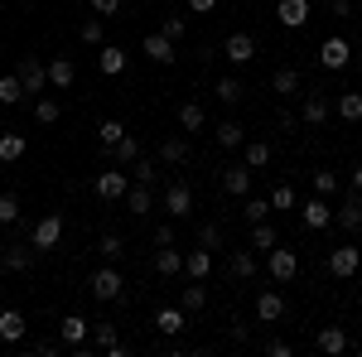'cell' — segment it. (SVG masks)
Instances as JSON below:
<instances>
[{"label":"cell","instance_id":"obj_21","mask_svg":"<svg viewBox=\"0 0 362 357\" xmlns=\"http://www.w3.org/2000/svg\"><path fill=\"white\" fill-rule=\"evenodd\" d=\"M223 193H232V198H247L251 193V169L247 165H232V169H223Z\"/></svg>","mask_w":362,"mask_h":357},{"label":"cell","instance_id":"obj_17","mask_svg":"<svg viewBox=\"0 0 362 357\" xmlns=\"http://www.w3.org/2000/svg\"><path fill=\"white\" fill-rule=\"evenodd\" d=\"M309 15H314V10H309V0H280V5H276V20L285 29H305Z\"/></svg>","mask_w":362,"mask_h":357},{"label":"cell","instance_id":"obj_59","mask_svg":"<svg viewBox=\"0 0 362 357\" xmlns=\"http://www.w3.org/2000/svg\"><path fill=\"white\" fill-rule=\"evenodd\" d=\"M213 5H218V0H189V10H198V15H208Z\"/></svg>","mask_w":362,"mask_h":357},{"label":"cell","instance_id":"obj_58","mask_svg":"<svg viewBox=\"0 0 362 357\" xmlns=\"http://www.w3.org/2000/svg\"><path fill=\"white\" fill-rule=\"evenodd\" d=\"M348 184H353V193H362V165H358V169H348Z\"/></svg>","mask_w":362,"mask_h":357},{"label":"cell","instance_id":"obj_37","mask_svg":"<svg viewBox=\"0 0 362 357\" xmlns=\"http://www.w3.org/2000/svg\"><path fill=\"white\" fill-rule=\"evenodd\" d=\"M29 111H34V121H39V126H54L58 116H63V107H58L54 97H34V107H29Z\"/></svg>","mask_w":362,"mask_h":357},{"label":"cell","instance_id":"obj_32","mask_svg":"<svg viewBox=\"0 0 362 357\" xmlns=\"http://www.w3.org/2000/svg\"><path fill=\"white\" fill-rule=\"evenodd\" d=\"M140 150H145V145H140V140H136V136H131V131H126V136L116 140V150H112V160H116V165H121V169H126V165H136V160H140Z\"/></svg>","mask_w":362,"mask_h":357},{"label":"cell","instance_id":"obj_48","mask_svg":"<svg viewBox=\"0 0 362 357\" xmlns=\"http://www.w3.org/2000/svg\"><path fill=\"white\" fill-rule=\"evenodd\" d=\"M242 213H247V222H266L271 218V198H247Z\"/></svg>","mask_w":362,"mask_h":357},{"label":"cell","instance_id":"obj_45","mask_svg":"<svg viewBox=\"0 0 362 357\" xmlns=\"http://www.w3.org/2000/svg\"><path fill=\"white\" fill-rule=\"evenodd\" d=\"M242 97H247V87L237 83V78H223V83H218V102H227V107H237Z\"/></svg>","mask_w":362,"mask_h":357},{"label":"cell","instance_id":"obj_8","mask_svg":"<svg viewBox=\"0 0 362 357\" xmlns=\"http://www.w3.org/2000/svg\"><path fill=\"white\" fill-rule=\"evenodd\" d=\"M58 237H63V218H58V213H49V218L34 222V232H29V247H34V251H54V247H58Z\"/></svg>","mask_w":362,"mask_h":357},{"label":"cell","instance_id":"obj_50","mask_svg":"<svg viewBox=\"0 0 362 357\" xmlns=\"http://www.w3.org/2000/svg\"><path fill=\"white\" fill-rule=\"evenodd\" d=\"M285 208H295V189L290 184H276L271 189V213H285Z\"/></svg>","mask_w":362,"mask_h":357},{"label":"cell","instance_id":"obj_57","mask_svg":"<svg viewBox=\"0 0 362 357\" xmlns=\"http://www.w3.org/2000/svg\"><path fill=\"white\" fill-rule=\"evenodd\" d=\"M92 10H97V15H116V10H121V0H92Z\"/></svg>","mask_w":362,"mask_h":357},{"label":"cell","instance_id":"obj_47","mask_svg":"<svg viewBox=\"0 0 362 357\" xmlns=\"http://www.w3.org/2000/svg\"><path fill=\"white\" fill-rule=\"evenodd\" d=\"M314 193H319V198L338 193V174H334V169H314Z\"/></svg>","mask_w":362,"mask_h":357},{"label":"cell","instance_id":"obj_9","mask_svg":"<svg viewBox=\"0 0 362 357\" xmlns=\"http://www.w3.org/2000/svg\"><path fill=\"white\" fill-rule=\"evenodd\" d=\"M314 348H319L324 357H343L348 348H353V338H348V329H343V324H324V329H319V338H314Z\"/></svg>","mask_w":362,"mask_h":357},{"label":"cell","instance_id":"obj_31","mask_svg":"<svg viewBox=\"0 0 362 357\" xmlns=\"http://www.w3.org/2000/svg\"><path fill=\"white\" fill-rule=\"evenodd\" d=\"M155 271L160 275H179L184 271V251L179 247H155Z\"/></svg>","mask_w":362,"mask_h":357},{"label":"cell","instance_id":"obj_15","mask_svg":"<svg viewBox=\"0 0 362 357\" xmlns=\"http://www.w3.org/2000/svg\"><path fill=\"white\" fill-rule=\"evenodd\" d=\"M189 160H194V145H189V136H169L165 145H160V165L179 169V165H189Z\"/></svg>","mask_w":362,"mask_h":357},{"label":"cell","instance_id":"obj_60","mask_svg":"<svg viewBox=\"0 0 362 357\" xmlns=\"http://www.w3.org/2000/svg\"><path fill=\"white\" fill-rule=\"evenodd\" d=\"M358 73H362V54H358Z\"/></svg>","mask_w":362,"mask_h":357},{"label":"cell","instance_id":"obj_1","mask_svg":"<svg viewBox=\"0 0 362 357\" xmlns=\"http://www.w3.org/2000/svg\"><path fill=\"white\" fill-rule=\"evenodd\" d=\"M87 290H92V300H102V304H112L126 295V280H121V271H116L112 261L102 266V271H92V280H87Z\"/></svg>","mask_w":362,"mask_h":357},{"label":"cell","instance_id":"obj_12","mask_svg":"<svg viewBox=\"0 0 362 357\" xmlns=\"http://www.w3.org/2000/svg\"><path fill=\"white\" fill-rule=\"evenodd\" d=\"M223 58L232 63V68H242V63H251V58H256V39H251V34H242V29H237V34H227Z\"/></svg>","mask_w":362,"mask_h":357},{"label":"cell","instance_id":"obj_52","mask_svg":"<svg viewBox=\"0 0 362 357\" xmlns=\"http://www.w3.org/2000/svg\"><path fill=\"white\" fill-rule=\"evenodd\" d=\"M58 348H63L58 338H39V343H34L29 353H34V357H58Z\"/></svg>","mask_w":362,"mask_h":357},{"label":"cell","instance_id":"obj_35","mask_svg":"<svg viewBox=\"0 0 362 357\" xmlns=\"http://www.w3.org/2000/svg\"><path fill=\"white\" fill-rule=\"evenodd\" d=\"M227 275L251 280V275H256V256H251V251H232V256H227Z\"/></svg>","mask_w":362,"mask_h":357},{"label":"cell","instance_id":"obj_27","mask_svg":"<svg viewBox=\"0 0 362 357\" xmlns=\"http://www.w3.org/2000/svg\"><path fill=\"white\" fill-rule=\"evenodd\" d=\"M334 222L343 227V232H358L362 227V193H353L343 208H334Z\"/></svg>","mask_w":362,"mask_h":357},{"label":"cell","instance_id":"obj_14","mask_svg":"<svg viewBox=\"0 0 362 357\" xmlns=\"http://www.w3.org/2000/svg\"><path fill=\"white\" fill-rule=\"evenodd\" d=\"M348 58H353V49H348V39H343V34H334V39H324V49H319V63H324L329 73H338V68H348Z\"/></svg>","mask_w":362,"mask_h":357},{"label":"cell","instance_id":"obj_3","mask_svg":"<svg viewBox=\"0 0 362 357\" xmlns=\"http://www.w3.org/2000/svg\"><path fill=\"white\" fill-rule=\"evenodd\" d=\"M15 78L25 83L29 97H39V92L49 87V63H39V54H25V58H20V68H15Z\"/></svg>","mask_w":362,"mask_h":357},{"label":"cell","instance_id":"obj_43","mask_svg":"<svg viewBox=\"0 0 362 357\" xmlns=\"http://www.w3.org/2000/svg\"><path fill=\"white\" fill-rule=\"evenodd\" d=\"M92 343H97V348H116V343H121V338H116V324L92 319Z\"/></svg>","mask_w":362,"mask_h":357},{"label":"cell","instance_id":"obj_13","mask_svg":"<svg viewBox=\"0 0 362 357\" xmlns=\"http://www.w3.org/2000/svg\"><path fill=\"white\" fill-rule=\"evenodd\" d=\"M140 54L150 58V63H160V68H169V63H174V39H169V34H145V44H140Z\"/></svg>","mask_w":362,"mask_h":357},{"label":"cell","instance_id":"obj_20","mask_svg":"<svg viewBox=\"0 0 362 357\" xmlns=\"http://www.w3.org/2000/svg\"><path fill=\"white\" fill-rule=\"evenodd\" d=\"M25 333H29V324L20 309H0V343H25Z\"/></svg>","mask_w":362,"mask_h":357},{"label":"cell","instance_id":"obj_24","mask_svg":"<svg viewBox=\"0 0 362 357\" xmlns=\"http://www.w3.org/2000/svg\"><path fill=\"white\" fill-rule=\"evenodd\" d=\"M78 83V68H73V58L58 54L54 63H49V87H58V92H68V87Z\"/></svg>","mask_w":362,"mask_h":357},{"label":"cell","instance_id":"obj_46","mask_svg":"<svg viewBox=\"0 0 362 357\" xmlns=\"http://www.w3.org/2000/svg\"><path fill=\"white\" fill-rule=\"evenodd\" d=\"M15 222H20V198L0 193V227H15Z\"/></svg>","mask_w":362,"mask_h":357},{"label":"cell","instance_id":"obj_2","mask_svg":"<svg viewBox=\"0 0 362 357\" xmlns=\"http://www.w3.org/2000/svg\"><path fill=\"white\" fill-rule=\"evenodd\" d=\"M165 213L174 222L194 218V189H189V179H169L165 184Z\"/></svg>","mask_w":362,"mask_h":357},{"label":"cell","instance_id":"obj_4","mask_svg":"<svg viewBox=\"0 0 362 357\" xmlns=\"http://www.w3.org/2000/svg\"><path fill=\"white\" fill-rule=\"evenodd\" d=\"M87 338H92V319H83V314H63V319H58V343H63V348H78V353H83Z\"/></svg>","mask_w":362,"mask_h":357},{"label":"cell","instance_id":"obj_6","mask_svg":"<svg viewBox=\"0 0 362 357\" xmlns=\"http://www.w3.org/2000/svg\"><path fill=\"white\" fill-rule=\"evenodd\" d=\"M266 266H271V280H280V285H285V280H295V275H300V256L276 242V247L266 251Z\"/></svg>","mask_w":362,"mask_h":357},{"label":"cell","instance_id":"obj_51","mask_svg":"<svg viewBox=\"0 0 362 357\" xmlns=\"http://www.w3.org/2000/svg\"><path fill=\"white\" fill-rule=\"evenodd\" d=\"M184 15H165V25H160V34H169V39H184Z\"/></svg>","mask_w":362,"mask_h":357},{"label":"cell","instance_id":"obj_11","mask_svg":"<svg viewBox=\"0 0 362 357\" xmlns=\"http://www.w3.org/2000/svg\"><path fill=\"white\" fill-rule=\"evenodd\" d=\"M334 116V102L324 97V92H305V102H300V121L305 126H324Z\"/></svg>","mask_w":362,"mask_h":357},{"label":"cell","instance_id":"obj_28","mask_svg":"<svg viewBox=\"0 0 362 357\" xmlns=\"http://www.w3.org/2000/svg\"><path fill=\"white\" fill-rule=\"evenodd\" d=\"M97 68H102L107 78H121V73H126V49H116V44H102V54H97Z\"/></svg>","mask_w":362,"mask_h":357},{"label":"cell","instance_id":"obj_53","mask_svg":"<svg viewBox=\"0 0 362 357\" xmlns=\"http://www.w3.org/2000/svg\"><path fill=\"white\" fill-rule=\"evenodd\" d=\"M227 338H232V343H247V338H251V324L232 319V324H227Z\"/></svg>","mask_w":362,"mask_h":357},{"label":"cell","instance_id":"obj_34","mask_svg":"<svg viewBox=\"0 0 362 357\" xmlns=\"http://www.w3.org/2000/svg\"><path fill=\"white\" fill-rule=\"evenodd\" d=\"M242 150H247V169H251V174L271 165V140H247Z\"/></svg>","mask_w":362,"mask_h":357},{"label":"cell","instance_id":"obj_38","mask_svg":"<svg viewBox=\"0 0 362 357\" xmlns=\"http://www.w3.org/2000/svg\"><path fill=\"white\" fill-rule=\"evenodd\" d=\"M179 126H184V131H203V126H208V111L198 107V102H184V107H179Z\"/></svg>","mask_w":362,"mask_h":357},{"label":"cell","instance_id":"obj_39","mask_svg":"<svg viewBox=\"0 0 362 357\" xmlns=\"http://www.w3.org/2000/svg\"><path fill=\"white\" fill-rule=\"evenodd\" d=\"M121 136H126V126H121L116 116H112V121H102V126H97V145H102L107 155L116 150V140H121Z\"/></svg>","mask_w":362,"mask_h":357},{"label":"cell","instance_id":"obj_44","mask_svg":"<svg viewBox=\"0 0 362 357\" xmlns=\"http://www.w3.org/2000/svg\"><path fill=\"white\" fill-rule=\"evenodd\" d=\"M78 39H83V44H102V39H107V25H102V15L83 20V25H78Z\"/></svg>","mask_w":362,"mask_h":357},{"label":"cell","instance_id":"obj_30","mask_svg":"<svg viewBox=\"0 0 362 357\" xmlns=\"http://www.w3.org/2000/svg\"><path fill=\"white\" fill-rule=\"evenodd\" d=\"M0 160H5V165L25 160V136H20V131H5V126H0Z\"/></svg>","mask_w":362,"mask_h":357},{"label":"cell","instance_id":"obj_16","mask_svg":"<svg viewBox=\"0 0 362 357\" xmlns=\"http://www.w3.org/2000/svg\"><path fill=\"white\" fill-rule=\"evenodd\" d=\"M155 329L165 333V338H179V333L189 329V314L179 304H165V309H155Z\"/></svg>","mask_w":362,"mask_h":357},{"label":"cell","instance_id":"obj_42","mask_svg":"<svg viewBox=\"0 0 362 357\" xmlns=\"http://www.w3.org/2000/svg\"><path fill=\"white\" fill-rule=\"evenodd\" d=\"M155 179H160V169H155V160H145V155H140L136 165H131V184H150V189H155Z\"/></svg>","mask_w":362,"mask_h":357},{"label":"cell","instance_id":"obj_33","mask_svg":"<svg viewBox=\"0 0 362 357\" xmlns=\"http://www.w3.org/2000/svg\"><path fill=\"white\" fill-rule=\"evenodd\" d=\"M203 304H208V290H203V280H189V285H184V295H179V309H184V314H198Z\"/></svg>","mask_w":362,"mask_h":357},{"label":"cell","instance_id":"obj_25","mask_svg":"<svg viewBox=\"0 0 362 357\" xmlns=\"http://www.w3.org/2000/svg\"><path fill=\"white\" fill-rule=\"evenodd\" d=\"M271 92H276V97H300V92H305V78H300V68H280L276 78H271Z\"/></svg>","mask_w":362,"mask_h":357},{"label":"cell","instance_id":"obj_19","mask_svg":"<svg viewBox=\"0 0 362 357\" xmlns=\"http://www.w3.org/2000/svg\"><path fill=\"white\" fill-rule=\"evenodd\" d=\"M121 203H126V213H131V218H145V213L155 208V189H150V184H131Z\"/></svg>","mask_w":362,"mask_h":357},{"label":"cell","instance_id":"obj_26","mask_svg":"<svg viewBox=\"0 0 362 357\" xmlns=\"http://www.w3.org/2000/svg\"><path fill=\"white\" fill-rule=\"evenodd\" d=\"M213 140H218L223 150H237V145H247V126H242V121H218V126H213Z\"/></svg>","mask_w":362,"mask_h":357},{"label":"cell","instance_id":"obj_55","mask_svg":"<svg viewBox=\"0 0 362 357\" xmlns=\"http://www.w3.org/2000/svg\"><path fill=\"white\" fill-rule=\"evenodd\" d=\"M266 353H271V357H290L295 348H290V343H280V338H271V343H266Z\"/></svg>","mask_w":362,"mask_h":357},{"label":"cell","instance_id":"obj_56","mask_svg":"<svg viewBox=\"0 0 362 357\" xmlns=\"http://www.w3.org/2000/svg\"><path fill=\"white\" fill-rule=\"evenodd\" d=\"M329 10H334L338 20H348V15H353V0H329Z\"/></svg>","mask_w":362,"mask_h":357},{"label":"cell","instance_id":"obj_22","mask_svg":"<svg viewBox=\"0 0 362 357\" xmlns=\"http://www.w3.org/2000/svg\"><path fill=\"white\" fill-rule=\"evenodd\" d=\"M34 256H39V251L29 247V242H25V247H5V251H0V266L15 271V275H25L29 266H34Z\"/></svg>","mask_w":362,"mask_h":357},{"label":"cell","instance_id":"obj_49","mask_svg":"<svg viewBox=\"0 0 362 357\" xmlns=\"http://www.w3.org/2000/svg\"><path fill=\"white\" fill-rule=\"evenodd\" d=\"M198 247L218 251V247H223V227H218V222H203V227H198Z\"/></svg>","mask_w":362,"mask_h":357},{"label":"cell","instance_id":"obj_54","mask_svg":"<svg viewBox=\"0 0 362 357\" xmlns=\"http://www.w3.org/2000/svg\"><path fill=\"white\" fill-rule=\"evenodd\" d=\"M155 247H174V227L169 222H155Z\"/></svg>","mask_w":362,"mask_h":357},{"label":"cell","instance_id":"obj_36","mask_svg":"<svg viewBox=\"0 0 362 357\" xmlns=\"http://www.w3.org/2000/svg\"><path fill=\"white\" fill-rule=\"evenodd\" d=\"M25 97H29V92H25V83H20L15 73H10V78H0V107H20Z\"/></svg>","mask_w":362,"mask_h":357},{"label":"cell","instance_id":"obj_41","mask_svg":"<svg viewBox=\"0 0 362 357\" xmlns=\"http://www.w3.org/2000/svg\"><path fill=\"white\" fill-rule=\"evenodd\" d=\"M97 256H102V261H121V256H126V242H121V237H116V232H107V237H102V242H97Z\"/></svg>","mask_w":362,"mask_h":357},{"label":"cell","instance_id":"obj_29","mask_svg":"<svg viewBox=\"0 0 362 357\" xmlns=\"http://www.w3.org/2000/svg\"><path fill=\"white\" fill-rule=\"evenodd\" d=\"M334 111L348 121V126H358V121H362V92H338V97H334Z\"/></svg>","mask_w":362,"mask_h":357},{"label":"cell","instance_id":"obj_23","mask_svg":"<svg viewBox=\"0 0 362 357\" xmlns=\"http://www.w3.org/2000/svg\"><path fill=\"white\" fill-rule=\"evenodd\" d=\"M184 275H189V280H208V275H213V251L194 247L189 256H184Z\"/></svg>","mask_w":362,"mask_h":357},{"label":"cell","instance_id":"obj_5","mask_svg":"<svg viewBox=\"0 0 362 357\" xmlns=\"http://www.w3.org/2000/svg\"><path fill=\"white\" fill-rule=\"evenodd\" d=\"M126 189H131V179H126V169H121V165H112V169L97 174V198H102V203H121Z\"/></svg>","mask_w":362,"mask_h":357},{"label":"cell","instance_id":"obj_7","mask_svg":"<svg viewBox=\"0 0 362 357\" xmlns=\"http://www.w3.org/2000/svg\"><path fill=\"white\" fill-rule=\"evenodd\" d=\"M362 266V251L353 247V242H343V247L329 251V275H338V280H353Z\"/></svg>","mask_w":362,"mask_h":357},{"label":"cell","instance_id":"obj_10","mask_svg":"<svg viewBox=\"0 0 362 357\" xmlns=\"http://www.w3.org/2000/svg\"><path fill=\"white\" fill-rule=\"evenodd\" d=\"M300 222H305V232H324V227H334V208H329V198H309V203H300Z\"/></svg>","mask_w":362,"mask_h":357},{"label":"cell","instance_id":"obj_40","mask_svg":"<svg viewBox=\"0 0 362 357\" xmlns=\"http://www.w3.org/2000/svg\"><path fill=\"white\" fill-rule=\"evenodd\" d=\"M276 242H280V237H276V227H271V218H266V222H251V247H256V251H271Z\"/></svg>","mask_w":362,"mask_h":357},{"label":"cell","instance_id":"obj_18","mask_svg":"<svg viewBox=\"0 0 362 357\" xmlns=\"http://www.w3.org/2000/svg\"><path fill=\"white\" fill-rule=\"evenodd\" d=\"M256 319H261V324H280V319H285V295L261 290V295H256Z\"/></svg>","mask_w":362,"mask_h":357}]
</instances>
